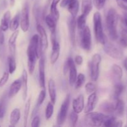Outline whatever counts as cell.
Masks as SVG:
<instances>
[{
  "mask_svg": "<svg viewBox=\"0 0 127 127\" xmlns=\"http://www.w3.org/2000/svg\"><path fill=\"white\" fill-rule=\"evenodd\" d=\"M80 44L82 48L86 51H89L92 47V36L91 30L88 26L80 32Z\"/></svg>",
  "mask_w": 127,
  "mask_h": 127,
  "instance_id": "8",
  "label": "cell"
},
{
  "mask_svg": "<svg viewBox=\"0 0 127 127\" xmlns=\"http://www.w3.org/2000/svg\"><path fill=\"white\" fill-rule=\"evenodd\" d=\"M117 1H119V0H117Z\"/></svg>",
  "mask_w": 127,
  "mask_h": 127,
  "instance_id": "58",
  "label": "cell"
},
{
  "mask_svg": "<svg viewBox=\"0 0 127 127\" xmlns=\"http://www.w3.org/2000/svg\"><path fill=\"white\" fill-rule=\"evenodd\" d=\"M123 22L125 23V24L127 26V13H125L124 15V17L122 19Z\"/></svg>",
  "mask_w": 127,
  "mask_h": 127,
  "instance_id": "52",
  "label": "cell"
},
{
  "mask_svg": "<svg viewBox=\"0 0 127 127\" xmlns=\"http://www.w3.org/2000/svg\"><path fill=\"white\" fill-rule=\"evenodd\" d=\"M37 31L40 35V40L41 43H42L43 50H45L48 48V37H47V34L46 33L45 30L42 25H40V24H37Z\"/></svg>",
  "mask_w": 127,
  "mask_h": 127,
  "instance_id": "14",
  "label": "cell"
},
{
  "mask_svg": "<svg viewBox=\"0 0 127 127\" xmlns=\"http://www.w3.org/2000/svg\"><path fill=\"white\" fill-rule=\"evenodd\" d=\"M48 90L49 93L50 101L53 104H55L57 99V91H56L55 83L53 79H50L48 83Z\"/></svg>",
  "mask_w": 127,
  "mask_h": 127,
  "instance_id": "19",
  "label": "cell"
},
{
  "mask_svg": "<svg viewBox=\"0 0 127 127\" xmlns=\"http://www.w3.org/2000/svg\"><path fill=\"white\" fill-rule=\"evenodd\" d=\"M123 26L120 31V35H119V42L120 45L124 47H127V26L122 21Z\"/></svg>",
  "mask_w": 127,
  "mask_h": 127,
  "instance_id": "25",
  "label": "cell"
},
{
  "mask_svg": "<svg viewBox=\"0 0 127 127\" xmlns=\"http://www.w3.org/2000/svg\"><path fill=\"white\" fill-rule=\"evenodd\" d=\"M93 0H82L81 11L82 14H84L88 16L93 9Z\"/></svg>",
  "mask_w": 127,
  "mask_h": 127,
  "instance_id": "26",
  "label": "cell"
},
{
  "mask_svg": "<svg viewBox=\"0 0 127 127\" xmlns=\"http://www.w3.org/2000/svg\"><path fill=\"white\" fill-rule=\"evenodd\" d=\"M93 3L97 9L100 10L105 6L106 0H93Z\"/></svg>",
  "mask_w": 127,
  "mask_h": 127,
  "instance_id": "44",
  "label": "cell"
},
{
  "mask_svg": "<svg viewBox=\"0 0 127 127\" xmlns=\"http://www.w3.org/2000/svg\"><path fill=\"white\" fill-rule=\"evenodd\" d=\"M69 119L71 126L75 127L78 120V114L73 110V111L71 112L70 115H69Z\"/></svg>",
  "mask_w": 127,
  "mask_h": 127,
  "instance_id": "39",
  "label": "cell"
},
{
  "mask_svg": "<svg viewBox=\"0 0 127 127\" xmlns=\"http://www.w3.org/2000/svg\"><path fill=\"white\" fill-rule=\"evenodd\" d=\"M93 22H94V34H95V39L98 43L103 45L106 38L103 31L102 16L99 12H96L94 13L93 16Z\"/></svg>",
  "mask_w": 127,
  "mask_h": 127,
  "instance_id": "4",
  "label": "cell"
},
{
  "mask_svg": "<svg viewBox=\"0 0 127 127\" xmlns=\"http://www.w3.org/2000/svg\"><path fill=\"white\" fill-rule=\"evenodd\" d=\"M60 0H52L50 5V14L52 15L58 21L60 17V13L57 9V5Z\"/></svg>",
  "mask_w": 127,
  "mask_h": 127,
  "instance_id": "31",
  "label": "cell"
},
{
  "mask_svg": "<svg viewBox=\"0 0 127 127\" xmlns=\"http://www.w3.org/2000/svg\"><path fill=\"white\" fill-rule=\"evenodd\" d=\"M52 50L50 55V62L52 64H55L58 60L60 53V45L58 42L52 43Z\"/></svg>",
  "mask_w": 127,
  "mask_h": 127,
  "instance_id": "18",
  "label": "cell"
},
{
  "mask_svg": "<svg viewBox=\"0 0 127 127\" xmlns=\"http://www.w3.org/2000/svg\"><path fill=\"white\" fill-rule=\"evenodd\" d=\"M110 116V115H106L104 113L91 112L86 114L85 122L89 126L100 127L104 125V122Z\"/></svg>",
  "mask_w": 127,
  "mask_h": 127,
  "instance_id": "3",
  "label": "cell"
},
{
  "mask_svg": "<svg viewBox=\"0 0 127 127\" xmlns=\"http://www.w3.org/2000/svg\"><path fill=\"white\" fill-rule=\"evenodd\" d=\"M70 1L71 0H62V1L60 2V6L62 7H66Z\"/></svg>",
  "mask_w": 127,
  "mask_h": 127,
  "instance_id": "49",
  "label": "cell"
},
{
  "mask_svg": "<svg viewBox=\"0 0 127 127\" xmlns=\"http://www.w3.org/2000/svg\"><path fill=\"white\" fill-rule=\"evenodd\" d=\"M123 125V123L121 120H117L115 122V125H114V127H122Z\"/></svg>",
  "mask_w": 127,
  "mask_h": 127,
  "instance_id": "51",
  "label": "cell"
},
{
  "mask_svg": "<svg viewBox=\"0 0 127 127\" xmlns=\"http://www.w3.org/2000/svg\"><path fill=\"white\" fill-rule=\"evenodd\" d=\"M30 107H31V99H29L25 105L24 112V126L27 127L28 122L29 115Z\"/></svg>",
  "mask_w": 127,
  "mask_h": 127,
  "instance_id": "35",
  "label": "cell"
},
{
  "mask_svg": "<svg viewBox=\"0 0 127 127\" xmlns=\"http://www.w3.org/2000/svg\"><path fill=\"white\" fill-rule=\"evenodd\" d=\"M22 97L23 100H26L27 97V91H28V88H27V82H28V74L26 69H23L22 73Z\"/></svg>",
  "mask_w": 127,
  "mask_h": 127,
  "instance_id": "21",
  "label": "cell"
},
{
  "mask_svg": "<svg viewBox=\"0 0 127 127\" xmlns=\"http://www.w3.org/2000/svg\"><path fill=\"white\" fill-rule=\"evenodd\" d=\"M6 112V101L5 98H1L0 100V119H2Z\"/></svg>",
  "mask_w": 127,
  "mask_h": 127,
  "instance_id": "41",
  "label": "cell"
},
{
  "mask_svg": "<svg viewBox=\"0 0 127 127\" xmlns=\"http://www.w3.org/2000/svg\"><path fill=\"white\" fill-rule=\"evenodd\" d=\"M21 28L24 32L28 31L30 26L29 6L27 2L24 4L21 14Z\"/></svg>",
  "mask_w": 127,
  "mask_h": 127,
  "instance_id": "9",
  "label": "cell"
},
{
  "mask_svg": "<svg viewBox=\"0 0 127 127\" xmlns=\"http://www.w3.org/2000/svg\"><path fill=\"white\" fill-rule=\"evenodd\" d=\"M103 45L104 52L111 58L116 60H120L124 57L123 51L117 46L115 45L111 42H108L107 40H105Z\"/></svg>",
  "mask_w": 127,
  "mask_h": 127,
  "instance_id": "6",
  "label": "cell"
},
{
  "mask_svg": "<svg viewBox=\"0 0 127 127\" xmlns=\"http://www.w3.org/2000/svg\"><path fill=\"white\" fill-rule=\"evenodd\" d=\"M73 109L74 112L80 114L84 108V98L82 94L79 95L73 101Z\"/></svg>",
  "mask_w": 127,
  "mask_h": 127,
  "instance_id": "15",
  "label": "cell"
},
{
  "mask_svg": "<svg viewBox=\"0 0 127 127\" xmlns=\"http://www.w3.org/2000/svg\"><path fill=\"white\" fill-rule=\"evenodd\" d=\"M117 121V119L113 116H110V117L108 119H107L106 121L104 122V126L107 127H114L115 122Z\"/></svg>",
  "mask_w": 127,
  "mask_h": 127,
  "instance_id": "42",
  "label": "cell"
},
{
  "mask_svg": "<svg viewBox=\"0 0 127 127\" xmlns=\"http://www.w3.org/2000/svg\"><path fill=\"white\" fill-rule=\"evenodd\" d=\"M40 119L39 117L37 115L33 117L32 124H31V126L32 127H38L40 126Z\"/></svg>",
  "mask_w": 127,
  "mask_h": 127,
  "instance_id": "45",
  "label": "cell"
},
{
  "mask_svg": "<svg viewBox=\"0 0 127 127\" xmlns=\"http://www.w3.org/2000/svg\"><path fill=\"white\" fill-rule=\"evenodd\" d=\"M125 127H127V125H125Z\"/></svg>",
  "mask_w": 127,
  "mask_h": 127,
  "instance_id": "57",
  "label": "cell"
},
{
  "mask_svg": "<svg viewBox=\"0 0 127 127\" xmlns=\"http://www.w3.org/2000/svg\"><path fill=\"white\" fill-rule=\"evenodd\" d=\"M118 5H119V7H121L122 9H123L126 12H127V4L122 2H118Z\"/></svg>",
  "mask_w": 127,
  "mask_h": 127,
  "instance_id": "50",
  "label": "cell"
},
{
  "mask_svg": "<svg viewBox=\"0 0 127 127\" xmlns=\"http://www.w3.org/2000/svg\"><path fill=\"white\" fill-rule=\"evenodd\" d=\"M21 88H22V79H18L15 80L10 86L8 93L9 97L12 98L14 97L21 90Z\"/></svg>",
  "mask_w": 127,
  "mask_h": 127,
  "instance_id": "16",
  "label": "cell"
},
{
  "mask_svg": "<svg viewBox=\"0 0 127 127\" xmlns=\"http://www.w3.org/2000/svg\"><path fill=\"white\" fill-rule=\"evenodd\" d=\"M112 73L119 81H120L123 76L122 68L117 64H114L112 67Z\"/></svg>",
  "mask_w": 127,
  "mask_h": 127,
  "instance_id": "33",
  "label": "cell"
},
{
  "mask_svg": "<svg viewBox=\"0 0 127 127\" xmlns=\"http://www.w3.org/2000/svg\"><path fill=\"white\" fill-rule=\"evenodd\" d=\"M101 60V55L99 53H95L93 56L91 60L89 62L90 76L93 81H96L99 78V67Z\"/></svg>",
  "mask_w": 127,
  "mask_h": 127,
  "instance_id": "5",
  "label": "cell"
},
{
  "mask_svg": "<svg viewBox=\"0 0 127 127\" xmlns=\"http://www.w3.org/2000/svg\"><path fill=\"white\" fill-rule=\"evenodd\" d=\"M66 62L69 66V83L71 86H73L75 84L78 77L76 67L75 65V62L72 58H68Z\"/></svg>",
  "mask_w": 127,
  "mask_h": 127,
  "instance_id": "11",
  "label": "cell"
},
{
  "mask_svg": "<svg viewBox=\"0 0 127 127\" xmlns=\"http://www.w3.org/2000/svg\"></svg>",
  "mask_w": 127,
  "mask_h": 127,
  "instance_id": "56",
  "label": "cell"
},
{
  "mask_svg": "<svg viewBox=\"0 0 127 127\" xmlns=\"http://www.w3.org/2000/svg\"><path fill=\"white\" fill-rule=\"evenodd\" d=\"M86 17L87 16H86L84 14H82L76 19L77 27H78V30H79L80 32L83 31L86 26Z\"/></svg>",
  "mask_w": 127,
  "mask_h": 127,
  "instance_id": "32",
  "label": "cell"
},
{
  "mask_svg": "<svg viewBox=\"0 0 127 127\" xmlns=\"http://www.w3.org/2000/svg\"><path fill=\"white\" fill-rule=\"evenodd\" d=\"M43 48L38 35L35 34L31 38L27 50V66L29 73L32 74L35 66L36 61L43 54Z\"/></svg>",
  "mask_w": 127,
  "mask_h": 127,
  "instance_id": "1",
  "label": "cell"
},
{
  "mask_svg": "<svg viewBox=\"0 0 127 127\" xmlns=\"http://www.w3.org/2000/svg\"><path fill=\"white\" fill-rule=\"evenodd\" d=\"M115 104L109 101H103L99 105V109L103 113L105 114H112L115 112Z\"/></svg>",
  "mask_w": 127,
  "mask_h": 127,
  "instance_id": "20",
  "label": "cell"
},
{
  "mask_svg": "<svg viewBox=\"0 0 127 127\" xmlns=\"http://www.w3.org/2000/svg\"><path fill=\"white\" fill-rule=\"evenodd\" d=\"M45 97H46V91L45 88H43L42 91L40 93L38 97V99H37V105H36V107L38 108L42 104V103L43 102V101L45 99Z\"/></svg>",
  "mask_w": 127,
  "mask_h": 127,
  "instance_id": "38",
  "label": "cell"
},
{
  "mask_svg": "<svg viewBox=\"0 0 127 127\" xmlns=\"http://www.w3.org/2000/svg\"><path fill=\"white\" fill-rule=\"evenodd\" d=\"M7 62H8L9 73L10 74H12L16 69V63L14 57L10 55L7 58Z\"/></svg>",
  "mask_w": 127,
  "mask_h": 127,
  "instance_id": "34",
  "label": "cell"
},
{
  "mask_svg": "<svg viewBox=\"0 0 127 127\" xmlns=\"http://www.w3.org/2000/svg\"><path fill=\"white\" fill-rule=\"evenodd\" d=\"M4 31L0 26V45L4 44V35L3 33Z\"/></svg>",
  "mask_w": 127,
  "mask_h": 127,
  "instance_id": "47",
  "label": "cell"
},
{
  "mask_svg": "<svg viewBox=\"0 0 127 127\" xmlns=\"http://www.w3.org/2000/svg\"><path fill=\"white\" fill-rule=\"evenodd\" d=\"M10 21H11V12L9 11H7L3 15V17L1 19V26H0L4 32L8 29L9 27Z\"/></svg>",
  "mask_w": 127,
  "mask_h": 127,
  "instance_id": "27",
  "label": "cell"
},
{
  "mask_svg": "<svg viewBox=\"0 0 127 127\" xmlns=\"http://www.w3.org/2000/svg\"><path fill=\"white\" fill-rule=\"evenodd\" d=\"M67 24H68L69 40L71 44L74 45L76 41V27L77 26L76 17L71 16V17L68 18Z\"/></svg>",
  "mask_w": 127,
  "mask_h": 127,
  "instance_id": "10",
  "label": "cell"
},
{
  "mask_svg": "<svg viewBox=\"0 0 127 127\" xmlns=\"http://www.w3.org/2000/svg\"><path fill=\"white\" fill-rule=\"evenodd\" d=\"M74 62L76 63L78 65H81L82 64L83 62V58L82 56L81 55H76L74 58Z\"/></svg>",
  "mask_w": 127,
  "mask_h": 127,
  "instance_id": "46",
  "label": "cell"
},
{
  "mask_svg": "<svg viewBox=\"0 0 127 127\" xmlns=\"http://www.w3.org/2000/svg\"><path fill=\"white\" fill-rule=\"evenodd\" d=\"M85 82V76L82 73H79L77 77L76 81L75 83V88L76 89H79L80 88L83 84Z\"/></svg>",
  "mask_w": 127,
  "mask_h": 127,
  "instance_id": "37",
  "label": "cell"
},
{
  "mask_svg": "<svg viewBox=\"0 0 127 127\" xmlns=\"http://www.w3.org/2000/svg\"><path fill=\"white\" fill-rule=\"evenodd\" d=\"M98 100V97L95 92L89 94V96L86 105L84 108V112L86 114L93 112L95 109Z\"/></svg>",
  "mask_w": 127,
  "mask_h": 127,
  "instance_id": "12",
  "label": "cell"
},
{
  "mask_svg": "<svg viewBox=\"0 0 127 127\" xmlns=\"http://www.w3.org/2000/svg\"><path fill=\"white\" fill-rule=\"evenodd\" d=\"M123 1H124V2H126V3H127V0H122Z\"/></svg>",
  "mask_w": 127,
  "mask_h": 127,
  "instance_id": "55",
  "label": "cell"
},
{
  "mask_svg": "<svg viewBox=\"0 0 127 127\" xmlns=\"http://www.w3.org/2000/svg\"><path fill=\"white\" fill-rule=\"evenodd\" d=\"M125 112V103L124 100L119 98L116 100L115 108V113L119 117L122 116Z\"/></svg>",
  "mask_w": 127,
  "mask_h": 127,
  "instance_id": "29",
  "label": "cell"
},
{
  "mask_svg": "<svg viewBox=\"0 0 127 127\" xmlns=\"http://www.w3.org/2000/svg\"><path fill=\"white\" fill-rule=\"evenodd\" d=\"M124 67H125V69H126L127 71V58H126L125 60H124Z\"/></svg>",
  "mask_w": 127,
  "mask_h": 127,
  "instance_id": "53",
  "label": "cell"
},
{
  "mask_svg": "<svg viewBox=\"0 0 127 127\" xmlns=\"http://www.w3.org/2000/svg\"><path fill=\"white\" fill-rule=\"evenodd\" d=\"M5 55V47L4 44L0 45V58L1 60L3 59Z\"/></svg>",
  "mask_w": 127,
  "mask_h": 127,
  "instance_id": "48",
  "label": "cell"
},
{
  "mask_svg": "<svg viewBox=\"0 0 127 127\" xmlns=\"http://www.w3.org/2000/svg\"><path fill=\"white\" fill-rule=\"evenodd\" d=\"M125 89V87L123 85L122 83L118 82L117 83L115 84L114 87V90H113V97L115 100L119 99L120 97V95H122Z\"/></svg>",
  "mask_w": 127,
  "mask_h": 127,
  "instance_id": "28",
  "label": "cell"
},
{
  "mask_svg": "<svg viewBox=\"0 0 127 127\" xmlns=\"http://www.w3.org/2000/svg\"><path fill=\"white\" fill-rule=\"evenodd\" d=\"M67 7H68V11L70 13L71 16L76 17L78 14V11H79V1L78 0H71Z\"/></svg>",
  "mask_w": 127,
  "mask_h": 127,
  "instance_id": "23",
  "label": "cell"
},
{
  "mask_svg": "<svg viewBox=\"0 0 127 127\" xmlns=\"http://www.w3.org/2000/svg\"><path fill=\"white\" fill-rule=\"evenodd\" d=\"M96 89V85L93 83H88L85 85V90L88 94H91L95 92Z\"/></svg>",
  "mask_w": 127,
  "mask_h": 127,
  "instance_id": "40",
  "label": "cell"
},
{
  "mask_svg": "<svg viewBox=\"0 0 127 127\" xmlns=\"http://www.w3.org/2000/svg\"><path fill=\"white\" fill-rule=\"evenodd\" d=\"M9 73L6 71L4 72L2 77L0 79V88H2L6 84V83H7L9 79Z\"/></svg>",
  "mask_w": 127,
  "mask_h": 127,
  "instance_id": "43",
  "label": "cell"
},
{
  "mask_svg": "<svg viewBox=\"0 0 127 127\" xmlns=\"http://www.w3.org/2000/svg\"><path fill=\"white\" fill-rule=\"evenodd\" d=\"M19 33V31L18 30L14 31L13 33L10 37L8 40V46L9 50L10 53L11 55H14L15 52H16V42L17 40V37Z\"/></svg>",
  "mask_w": 127,
  "mask_h": 127,
  "instance_id": "17",
  "label": "cell"
},
{
  "mask_svg": "<svg viewBox=\"0 0 127 127\" xmlns=\"http://www.w3.org/2000/svg\"><path fill=\"white\" fill-rule=\"evenodd\" d=\"M39 72V84L41 88H45V58L43 55L40 58L38 63Z\"/></svg>",
  "mask_w": 127,
  "mask_h": 127,
  "instance_id": "13",
  "label": "cell"
},
{
  "mask_svg": "<svg viewBox=\"0 0 127 127\" xmlns=\"http://www.w3.org/2000/svg\"><path fill=\"white\" fill-rule=\"evenodd\" d=\"M119 22V15L114 8H110L108 11L105 18V24L108 35L110 40H117L119 38L117 25Z\"/></svg>",
  "mask_w": 127,
  "mask_h": 127,
  "instance_id": "2",
  "label": "cell"
},
{
  "mask_svg": "<svg viewBox=\"0 0 127 127\" xmlns=\"http://www.w3.org/2000/svg\"><path fill=\"white\" fill-rule=\"evenodd\" d=\"M11 6H13L15 4V0H9Z\"/></svg>",
  "mask_w": 127,
  "mask_h": 127,
  "instance_id": "54",
  "label": "cell"
},
{
  "mask_svg": "<svg viewBox=\"0 0 127 127\" xmlns=\"http://www.w3.org/2000/svg\"><path fill=\"white\" fill-rule=\"evenodd\" d=\"M21 119V110L18 108L14 109L10 115V127L16 126Z\"/></svg>",
  "mask_w": 127,
  "mask_h": 127,
  "instance_id": "24",
  "label": "cell"
},
{
  "mask_svg": "<svg viewBox=\"0 0 127 127\" xmlns=\"http://www.w3.org/2000/svg\"><path fill=\"white\" fill-rule=\"evenodd\" d=\"M69 104H70V95L67 94L65 99H64L61 105L60 109L57 115V123L58 125H62L65 122L68 115Z\"/></svg>",
  "mask_w": 127,
  "mask_h": 127,
  "instance_id": "7",
  "label": "cell"
},
{
  "mask_svg": "<svg viewBox=\"0 0 127 127\" xmlns=\"http://www.w3.org/2000/svg\"><path fill=\"white\" fill-rule=\"evenodd\" d=\"M46 24L49 28L51 33H56V29H57V20L53 17L52 15L48 14L45 18Z\"/></svg>",
  "mask_w": 127,
  "mask_h": 127,
  "instance_id": "22",
  "label": "cell"
},
{
  "mask_svg": "<svg viewBox=\"0 0 127 127\" xmlns=\"http://www.w3.org/2000/svg\"><path fill=\"white\" fill-rule=\"evenodd\" d=\"M20 22H21V14L19 13H17L16 16L12 18V20H11L9 23V28L10 30L12 32L16 31L18 29L19 26Z\"/></svg>",
  "mask_w": 127,
  "mask_h": 127,
  "instance_id": "30",
  "label": "cell"
},
{
  "mask_svg": "<svg viewBox=\"0 0 127 127\" xmlns=\"http://www.w3.org/2000/svg\"><path fill=\"white\" fill-rule=\"evenodd\" d=\"M53 105L54 104H53L51 101L47 104L45 110V118L47 120H49L53 115V111H54V105Z\"/></svg>",
  "mask_w": 127,
  "mask_h": 127,
  "instance_id": "36",
  "label": "cell"
}]
</instances>
